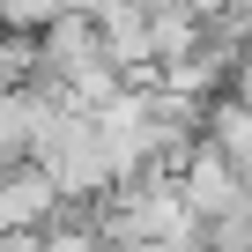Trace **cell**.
Segmentation results:
<instances>
[{"label":"cell","instance_id":"cell-1","mask_svg":"<svg viewBox=\"0 0 252 252\" xmlns=\"http://www.w3.org/2000/svg\"><path fill=\"white\" fill-rule=\"evenodd\" d=\"M237 200H245V178H237L215 149L193 141V156H186V171H178V208H186L193 222H215V215L237 208Z\"/></svg>","mask_w":252,"mask_h":252},{"label":"cell","instance_id":"cell-2","mask_svg":"<svg viewBox=\"0 0 252 252\" xmlns=\"http://www.w3.org/2000/svg\"><path fill=\"white\" fill-rule=\"evenodd\" d=\"M200 149H215V156L252 186V111L230 104V96H215V104L200 111Z\"/></svg>","mask_w":252,"mask_h":252},{"label":"cell","instance_id":"cell-3","mask_svg":"<svg viewBox=\"0 0 252 252\" xmlns=\"http://www.w3.org/2000/svg\"><path fill=\"white\" fill-rule=\"evenodd\" d=\"M60 15H67V0H0V37L30 45V37H45Z\"/></svg>","mask_w":252,"mask_h":252}]
</instances>
